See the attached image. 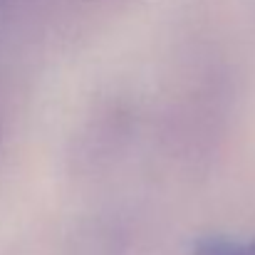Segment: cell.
<instances>
[{
    "label": "cell",
    "mask_w": 255,
    "mask_h": 255,
    "mask_svg": "<svg viewBox=\"0 0 255 255\" xmlns=\"http://www.w3.org/2000/svg\"><path fill=\"white\" fill-rule=\"evenodd\" d=\"M191 255H255V238L241 241L231 236H206L196 241Z\"/></svg>",
    "instance_id": "obj_1"
}]
</instances>
